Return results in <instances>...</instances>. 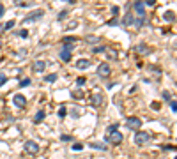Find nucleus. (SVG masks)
Returning <instances> with one entry per match:
<instances>
[{
  "mask_svg": "<svg viewBox=\"0 0 177 159\" xmlns=\"http://www.w3.org/2000/svg\"><path fill=\"white\" fill-rule=\"evenodd\" d=\"M90 145V149H96V150H106V145H103V143H89Z\"/></svg>",
  "mask_w": 177,
  "mask_h": 159,
  "instance_id": "17",
  "label": "nucleus"
},
{
  "mask_svg": "<svg viewBox=\"0 0 177 159\" xmlns=\"http://www.w3.org/2000/svg\"><path fill=\"white\" fill-rule=\"evenodd\" d=\"M12 103H14V106H18V108H25V106H27V99H25V96H21V94H16V96L12 97Z\"/></svg>",
  "mask_w": 177,
  "mask_h": 159,
  "instance_id": "8",
  "label": "nucleus"
},
{
  "mask_svg": "<svg viewBox=\"0 0 177 159\" xmlns=\"http://www.w3.org/2000/svg\"><path fill=\"white\" fill-rule=\"evenodd\" d=\"M5 81H7V76H5V74H0V87H4Z\"/></svg>",
  "mask_w": 177,
  "mask_h": 159,
  "instance_id": "30",
  "label": "nucleus"
},
{
  "mask_svg": "<svg viewBox=\"0 0 177 159\" xmlns=\"http://www.w3.org/2000/svg\"><path fill=\"white\" fill-rule=\"evenodd\" d=\"M117 23H119V21H117V18H112V19L108 21V25H117Z\"/></svg>",
  "mask_w": 177,
  "mask_h": 159,
  "instance_id": "39",
  "label": "nucleus"
},
{
  "mask_svg": "<svg viewBox=\"0 0 177 159\" xmlns=\"http://www.w3.org/2000/svg\"><path fill=\"white\" fill-rule=\"evenodd\" d=\"M25 150H27L28 154H37V152H39V145H37L35 142L28 140V142H25Z\"/></svg>",
  "mask_w": 177,
  "mask_h": 159,
  "instance_id": "7",
  "label": "nucleus"
},
{
  "mask_svg": "<svg viewBox=\"0 0 177 159\" xmlns=\"http://www.w3.org/2000/svg\"><path fill=\"white\" fill-rule=\"evenodd\" d=\"M74 41H76L74 37H64V39H62V42H64V44H73Z\"/></svg>",
  "mask_w": 177,
  "mask_h": 159,
  "instance_id": "23",
  "label": "nucleus"
},
{
  "mask_svg": "<svg viewBox=\"0 0 177 159\" xmlns=\"http://www.w3.org/2000/svg\"><path fill=\"white\" fill-rule=\"evenodd\" d=\"M174 19H176L174 11H167V12H165V21H174Z\"/></svg>",
  "mask_w": 177,
  "mask_h": 159,
  "instance_id": "15",
  "label": "nucleus"
},
{
  "mask_svg": "<svg viewBox=\"0 0 177 159\" xmlns=\"http://www.w3.org/2000/svg\"><path fill=\"white\" fill-rule=\"evenodd\" d=\"M44 69H46V62H44V60H35V62L32 64V71L37 73V74L44 73Z\"/></svg>",
  "mask_w": 177,
  "mask_h": 159,
  "instance_id": "6",
  "label": "nucleus"
},
{
  "mask_svg": "<svg viewBox=\"0 0 177 159\" xmlns=\"http://www.w3.org/2000/svg\"><path fill=\"white\" fill-rule=\"evenodd\" d=\"M57 80V73H53V74H48V76H44V81H48V83H51V81H55Z\"/></svg>",
  "mask_w": 177,
  "mask_h": 159,
  "instance_id": "20",
  "label": "nucleus"
},
{
  "mask_svg": "<svg viewBox=\"0 0 177 159\" xmlns=\"http://www.w3.org/2000/svg\"><path fill=\"white\" fill-rule=\"evenodd\" d=\"M44 117H46V112H44V110H39V112L34 115V124H39V122H43V120H44Z\"/></svg>",
  "mask_w": 177,
  "mask_h": 159,
  "instance_id": "11",
  "label": "nucleus"
},
{
  "mask_svg": "<svg viewBox=\"0 0 177 159\" xmlns=\"http://www.w3.org/2000/svg\"><path fill=\"white\" fill-rule=\"evenodd\" d=\"M117 127H119V124H112V126H108V135L113 133V131H117Z\"/></svg>",
  "mask_w": 177,
  "mask_h": 159,
  "instance_id": "27",
  "label": "nucleus"
},
{
  "mask_svg": "<svg viewBox=\"0 0 177 159\" xmlns=\"http://www.w3.org/2000/svg\"><path fill=\"white\" fill-rule=\"evenodd\" d=\"M110 73H112V69H110V64L103 62V64H99V65H98V74H99V76L106 78V76H110Z\"/></svg>",
  "mask_w": 177,
  "mask_h": 159,
  "instance_id": "5",
  "label": "nucleus"
},
{
  "mask_svg": "<svg viewBox=\"0 0 177 159\" xmlns=\"http://www.w3.org/2000/svg\"><path fill=\"white\" fill-rule=\"evenodd\" d=\"M133 9L138 12V16H140V18H145V7H144V4H142V2H135V4H133Z\"/></svg>",
  "mask_w": 177,
  "mask_h": 159,
  "instance_id": "9",
  "label": "nucleus"
},
{
  "mask_svg": "<svg viewBox=\"0 0 177 159\" xmlns=\"http://www.w3.org/2000/svg\"><path fill=\"white\" fill-rule=\"evenodd\" d=\"M62 50H67V51H73V50H74V44H64V46H62Z\"/></svg>",
  "mask_w": 177,
  "mask_h": 159,
  "instance_id": "29",
  "label": "nucleus"
},
{
  "mask_svg": "<svg viewBox=\"0 0 177 159\" xmlns=\"http://www.w3.org/2000/svg\"><path fill=\"white\" fill-rule=\"evenodd\" d=\"M71 117H73V119H78V117H80V110H78V106H73V108H71Z\"/></svg>",
  "mask_w": 177,
  "mask_h": 159,
  "instance_id": "19",
  "label": "nucleus"
},
{
  "mask_svg": "<svg viewBox=\"0 0 177 159\" xmlns=\"http://www.w3.org/2000/svg\"><path fill=\"white\" fill-rule=\"evenodd\" d=\"M44 16V12H43V9H37V11H34V12H30L25 19H23V23L27 25V23H32V21H37V19H41Z\"/></svg>",
  "mask_w": 177,
  "mask_h": 159,
  "instance_id": "3",
  "label": "nucleus"
},
{
  "mask_svg": "<svg viewBox=\"0 0 177 159\" xmlns=\"http://www.w3.org/2000/svg\"><path fill=\"white\" fill-rule=\"evenodd\" d=\"M133 21H135V16H133L131 12H128V14L124 16V19H122V25L128 27V25H133Z\"/></svg>",
  "mask_w": 177,
  "mask_h": 159,
  "instance_id": "13",
  "label": "nucleus"
},
{
  "mask_svg": "<svg viewBox=\"0 0 177 159\" xmlns=\"http://www.w3.org/2000/svg\"><path fill=\"white\" fill-rule=\"evenodd\" d=\"M89 42H98V37H87Z\"/></svg>",
  "mask_w": 177,
  "mask_h": 159,
  "instance_id": "40",
  "label": "nucleus"
},
{
  "mask_svg": "<svg viewBox=\"0 0 177 159\" xmlns=\"http://www.w3.org/2000/svg\"><path fill=\"white\" fill-rule=\"evenodd\" d=\"M16 4H18L20 7H28V5H30V4H27V2H16Z\"/></svg>",
  "mask_w": 177,
  "mask_h": 159,
  "instance_id": "38",
  "label": "nucleus"
},
{
  "mask_svg": "<svg viewBox=\"0 0 177 159\" xmlns=\"http://www.w3.org/2000/svg\"><path fill=\"white\" fill-rule=\"evenodd\" d=\"M133 23H135V27H137V28H140V27H142V25L145 23V18H140V16H138V18H137V19H135Z\"/></svg>",
  "mask_w": 177,
  "mask_h": 159,
  "instance_id": "18",
  "label": "nucleus"
},
{
  "mask_svg": "<svg viewBox=\"0 0 177 159\" xmlns=\"http://www.w3.org/2000/svg\"><path fill=\"white\" fill-rule=\"evenodd\" d=\"M90 101H92V106H99V104L103 103V96H101L99 92H94L92 97H90Z\"/></svg>",
  "mask_w": 177,
  "mask_h": 159,
  "instance_id": "10",
  "label": "nucleus"
},
{
  "mask_svg": "<svg viewBox=\"0 0 177 159\" xmlns=\"http://www.w3.org/2000/svg\"><path fill=\"white\" fill-rule=\"evenodd\" d=\"M163 99H165V101H168V103H170V101H172V99H170V94H168V92H167V90H165V92H163Z\"/></svg>",
  "mask_w": 177,
  "mask_h": 159,
  "instance_id": "34",
  "label": "nucleus"
},
{
  "mask_svg": "<svg viewBox=\"0 0 177 159\" xmlns=\"http://www.w3.org/2000/svg\"><path fill=\"white\" fill-rule=\"evenodd\" d=\"M149 133H145V131H138L137 135H135V143L137 145H145L147 142H149Z\"/></svg>",
  "mask_w": 177,
  "mask_h": 159,
  "instance_id": "4",
  "label": "nucleus"
},
{
  "mask_svg": "<svg viewBox=\"0 0 177 159\" xmlns=\"http://www.w3.org/2000/svg\"><path fill=\"white\" fill-rule=\"evenodd\" d=\"M176 147L174 145H163V150H174Z\"/></svg>",
  "mask_w": 177,
  "mask_h": 159,
  "instance_id": "37",
  "label": "nucleus"
},
{
  "mask_svg": "<svg viewBox=\"0 0 177 159\" xmlns=\"http://www.w3.org/2000/svg\"><path fill=\"white\" fill-rule=\"evenodd\" d=\"M30 85H32V80H30V78H23V80L20 81V87H21V88H25V87H30Z\"/></svg>",
  "mask_w": 177,
  "mask_h": 159,
  "instance_id": "16",
  "label": "nucleus"
},
{
  "mask_svg": "<svg viewBox=\"0 0 177 159\" xmlns=\"http://www.w3.org/2000/svg\"><path fill=\"white\" fill-rule=\"evenodd\" d=\"M154 4H156L154 0H147V2H145V5H154Z\"/></svg>",
  "mask_w": 177,
  "mask_h": 159,
  "instance_id": "41",
  "label": "nucleus"
},
{
  "mask_svg": "<svg viewBox=\"0 0 177 159\" xmlns=\"http://www.w3.org/2000/svg\"><path fill=\"white\" fill-rule=\"evenodd\" d=\"M71 96L78 99V97H83V92H82V90H74V92H71Z\"/></svg>",
  "mask_w": 177,
  "mask_h": 159,
  "instance_id": "26",
  "label": "nucleus"
},
{
  "mask_svg": "<svg viewBox=\"0 0 177 159\" xmlns=\"http://www.w3.org/2000/svg\"><path fill=\"white\" fill-rule=\"evenodd\" d=\"M59 57H60L64 62H69V60H71V51H67V50H60Z\"/></svg>",
  "mask_w": 177,
  "mask_h": 159,
  "instance_id": "14",
  "label": "nucleus"
},
{
  "mask_svg": "<svg viewBox=\"0 0 177 159\" xmlns=\"http://www.w3.org/2000/svg\"><path fill=\"white\" fill-rule=\"evenodd\" d=\"M90 65V60H87V58H80V60H76V67L78 69H87Z\"/></svg>",
  "mask_w": 177,
  "mask_h": 159,
  "instance_id": "12",
  "label": "nucleus"
},
{
  "mask_svg": "<svg viewBox=\"0 0 177 159\" xmlns=\"http://www.w3.org/2000/svg\"><path fill=\"white\" fill-rule=\"evenodd\" d=\"M108 143H113V145H121L122 143V140H124V136L119 133V131H113V133H110L106 138H105Z\"/></svg>",
  "mask_w": 177,
  "mask_h": 159,
  "instance_id": "1",
  "label": "nucleus"
},
{
  "mask_svg": "<svg viewBox=\"0 0 177 159\" xmlns=\"http://www.w3.org/2000/svg\"><path fill=\"white\" fill-rule=\"evenodd\" d=\"M60 140H62V142H71V136H69V135H62Z\"/></svg>",
  "mask_w": 177,
  "mask_h": 159,
  "instance_id": "35",
  "label": "nucleus"
},
{
  "mask_svg": "<svg viewBox=\"0 0 177 159\" xmlns=\"http://www.w3.org/2000/svg\"><path fill=\"white\" fill-rule=\"evenodd\" d=\"M82 149H83V145H82V143H74V145H73V150H76V152H78V150H82Z\"/></svg>",
  "mask_w": 177,
  "mask_h": 159,
  "instance_id": "33",
  "label": "nucleus"
},
{
  "mask_svg": "<svg viewBox=\"0 0 177 159\" xmlns=\"http://www.w3.org/2000/svg\"><path fill=\"white\" fill-rule=\"evenodd\" d=\"M2 14H4V5L0 4V16H2Z\"/></svg>",
  "mask_w": 177,
  "mask_h": 159,
  "instance_id": "42",
  "label": "nucleus"
},
{
  "mask_svg": "<svg viewBox=\"0 0 177 159\" xmlns=\"http://www.w3.org/2000/svg\"><path fill=\"white\" fill-rule=\"evenodd\" d=\"M137 51H140V53H149L151 50H149L147 46H138V48H137Z\"/></svg>",
  "mask_w": 177,
  "mask_h": 159,
  "instance_id": "25",
  "label": "nucleus"
},
{
  "mask_svg": "<svg viewBox=\"0 0 177 159\" xmlns=\"http://www.w3.org/2000/svg\"><path fill=\"white\" fill-rule=\"evenodd\" d=\"M66 16H67V11H62V12H60V14L57 16V19H60V21H62V19L66 18Z\"/></svg>",
  "mask_w": 177,
  "mask_h": 159,
  "instance_id": "31",
  "label": "nucleus"
},
{
  "mask_svg": "<svg viewBox=\"0 0 177 159\" xmlns=\"http://www.w3.org/2000/svg\"><path fill=\"white\" fill-rule=\"evenodd\" d=\"M126 127H128V129L137 131V129H140V127H142V120H140L138 117H129V119H126Z\"/></svg>",
  "mask_w": 177,
  "mask_h": 159,
  "instance_id": "2",
  "label": "nucleus"
},
{
  "mask_svg": "<svg viewBox=\"0 0 177 159\" xmlns=\"http://www.w3.org/2000/svg\"><path fill=\"white\" fill-rule=\"evenodd\" d=\"M18 35L25 39V37H28V30H20V32H18Z\"/></svg>",
  "mask_w": 177,
  "mask_h": 159,
  "instance_id": "28",
  "label": "nucleus"
},
{
  "mask_svg": "<svg viewBox=\"0 0 177 159\" xmlns=\"http://www.w3.org/2000/svg\"><path fill=\"white\" fill-rule=\"evenodd\" d=\"M76 85H80V87H82V85H85V78H83V76H80V78L76 80Z\"/></svg>",
  "mask_w": 177,
  "mask_h": 159,
  "instance_id": "32",
  "label": "nucleus"
},
{
  "mask_svg": "<svg viewBox=\"0 0 177 159\" xmlns=\"http://www.w3.org/2000/svg\"><path fill=\"white\" fill-rule=\"evenodd\" d=\"M0 46H2V41H0Z\"/></svg>",
  "mask_w": 177,
  "mask_h": 159,
  "instance_id": "43",
  "label": "nucleus"
},
{
  "mask_svg": "<svg viewBox=\"0 0 177 159\" xmlns=\"http://www.w3.org/2000/svg\"><path fill=\"white\" fill-rule=\"evenodd\" d=\"M66 115H67V108H66V106H60V108H59V117L64 119Z\"/></svg>",
  "mask_w": 177,
  "mask_h": 159,
  "instance_id": "21",
  "label": "nucleus"
},
{
  "mask_svg": "<svg viewBox=\"0 0 177 159\" xmlns=\"http://www.w3.org/2000/svg\"><path fill=\"white\" fill-rule=\"evenodd\" d=\"M170 110L176 113V110H177V104H176V101H170Z\"/></svg>",
  "mask_w": 177,
  "mask_h": 159,
  "instance_id": "36",
  "label": "nucleus"
},
{
  "mask_svg": "<svg viewBox=\"0 0 177 159\" xmlns=\"http://www.w3.org/2000/svg\"><path fill=\"white\" fill-rule=\"evenodd\" d=\"M103 51H106V46H96L94 48V53H103Z\"/></svg>",
  "mask_w": 177,
  "mask_h": 159,
  "instance_id": "24",
  "label": "nucleus"
},
{
  "mask_svg": "<svg viewBox=\"0 0 177 159\" xmlns=\"http://www.w3.org/2000/svg\"><path fill=\"white\" fill-rule=\"evenodd\" d=\"M12 27H14V19H9V21L4 25V30H11Z\"/></svg>",
  "mask_w": 177,
  "mask_h": 159,
  "instance_id": "22",
  "label": "nucleus"
}]
</instances>
